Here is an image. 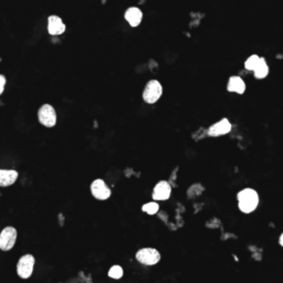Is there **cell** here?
<instances>
[{
	"mask_svg": "<svg viewBox=\"0 0 283 283\" xmlns=\"http://www.w3.org/2000/svg\"><path fill=\"white\" fill-rule=\"evenodd\" d=\"M237 201H238V208L242 214L249 215L256 211L260 204V196L258 191L250 187H247L239 190L237 194Z\"/></svg>",
	"mask_w": 283,
	"mask_h": 283,
	"instance_id": "1",
	"label": "cell"
},
{
	"mask_svg": "<svg viewBox=\"0 0 283 283\" xmlns=\"http://www.w3.org/2000/svg\"><path fill=\"white\" fill-rule=\"evenodd\" d=\"M161 94H163V87L159 81L157 80H150L145 85L142 93V98L143 101L147 104H155L160 99Z\"/></svg>",
	"mask_w": 283,
	"mask_h": 283,
	"instance_id": "2",
	"label": "cell"
},
{
	"mask_svg": "<svg viewBox=\"0 0 283 283\" xmlns=\"http://www.w3.org/2000/svg\"><path fill=\"white\" fill-rule=\"evenodd\" d=\"M34 266H35V258L33 255L27 254L23 255L22 257H20L16 267L18 277L21 278L23 280L29 279L33 274Z\"/></svg>",
	"mask_w": 283,
	"mask_h": 283,
	"instance_id": "3",
	"label": "cell"
},
{
	"mask_svg": "<svg viewBox=\"0 0 283 283\" xmlns=\"http://www.w3.org/2000/svg\"><path fill=\"white\" fill-rule=\"evenodd\" d=\"M135 258L141 265L154 266L160 261L161 256L160 252L155 248H142L136 252Z\"/></svg>",
	"mask_w": 283,
	"mask_h": 283,
	"instance_id": "4",
	"label": "cell"
},
{
	"mask_svg": "<svg viewBox=\"0 0 283 283\" xmlns=\"http://www.w3.org/2000/svg\"><path fill=\"white\" fill-rule=\"evenodd\" d=\"M39 123L45 128H54L57 124V112L51 104H43L38 110Z\"/></svg>",
	"mask_w": 283,
	"mask_h": 283,
	"instance_id": "5",
	"label": "cell"
},
{
	"mask_svg": "<svg viewBox=\"0 0 283 283\" xmlns=\"http://www.w3.org/2000/svg\"><path fill=\"white\" fill-rule=\"evenodd\" d=\"M18 231L12 226H7L0 232V249L2 251H10L16 245Z\"/></svg>",
	"mask_w": 283,
	"mask_h": 283,
	"instance_id": "6",
	"label": "cell"
},
{
	"mask_svg": "<svg viewBox=\"0 0 283 283\" xmlns=\"http://www.w3.org/2000/svg\"><path fill=\"white\" fill-rule=\"evenodd\" d=\"M91 194L94 197L95 199L98 200H106L111 197V191L110 187L106 185L105 181L101 178H98L92 181V184L90 186Z\"/></svg>",
	"mask_w": 283,
	"mask_h": 283,
	"instance_id": "7",
	"label": "cell"
},
{
	"mask_svg": "<svg viewBox=\"0 0 283 283\" xmlns=\"http://www.w3.org/2000/svg\"><path fill=\"white\" fill-rule=\"evenodd\" d=\"M231 130L232 124L230 123V121L227 118H224L209 126L208 130H207V135L210 136V138H218V136L230 133Z\"/></svg>",
	"mask_w": 283,
	"mask_h": 283,
	"instance_id": "8",
	"label": "cell"
},
{
	"mask_svg": "<svg viewBox=\"0 0 283 283\" xmlns=\"http://www.w3.org/2000/svg\"><path fill=\"white\" fill-rule=\"evenodd\" d=\"M171 188H173V187H171L169 181L159 180L154 187L153 193H151V198L155 201L167 200L171 195Z\"/></svg>",
	"mask_w": 283,
	"mask_h": 283,
	"instance_id": "9",
	"label": "cell"
},
{
	"mask_svg": "<svg viewBox=\"0 0 283 283\" xmlns=\"http://www.w3.org/2000/svg\"><path fill=\"white\" fill-rule=\"evenodd\" d=\"M124 19L129 22L131 27L136 28L140 26L142 20H143V12L138 7H130L129 9H126Z\"/></svg>",
	"mask_w": 283,
	"mask_h": 283,
	"instance_id": "10",
	"label": "cell"
},
{
	"mask_svg": "<svg viewBox=\"0 0 283 283\" xmlns=\"http://www.w3.org/2000/svg\"><path fill=\"white\" fill-rule=\"evenodd\" d=\"M48 32L51 35H60L65 31V24L59 16L52 14L48 18Z\"/></svg>",
	"mask_w": 283,
	"mask_h": 283,
	"instance_id": "11",
	"label": "cell"
},
{
	"mask_svg": "<svg viewBox=\"0 0 283 283\" xmlns=\"http://www.w3.org/2000/svg\"><path fill=\"white\" fill-rule=\"evenodd\" d=\"M227 91L237 94H244L246 92V83L238 75H232L228 80Z\"/></svg>",
	"mask_w": 283,
	"mask_h": 283,
	"instance_id": "12",
	"label": "cell"
},
{
	"mask_svg": "<svg viewBox=\"0 0 283 283\" xmlns=\"http://www.w3.org/2000/svg\"><path fill=\"white\" fill-rule=\"evenodd\" d=\"M19 173L14 169H0V186L8 187L11 186L18 179Z\"/></svg>",
	"mask_w": 283,
	"mask_h": 283,
	"instance_id": "13",
	"label": "cell"
},
{
	"mask_svg": "<svg viewBox=\"0 0 283 283\" xmlns=\"http://www.w3.org/2000/svg\"><path fill=\"white\" fill-rule=\"evenodd\" d=\"M252 72H254L255 78L258 80H262L268 77V74H269V65H268L265 58L261 57L259 63H258L256 69Z\"/></svg>",
	"mask_w": 283,
	"mask_h": 283,
	"instance_id": "14",
	"label": "cell"
},
{
	"mask_svg": "<svg viewBox=\"0 0 283 283\" xmlns=\"http://www.w3.org/2000/svg\"><path fill=\"white\" fill-rule=\"evenodd\" d=\"M261 57H259L258 54H252L250 55L249 58L246 60L245 62V69L248 71H254L256 69V67L259 63Z\"/></svg>",
	"mask_w": 283,
	"mask_h": 283,
	"instance_id": "15",
	"label": "cell"
},
{
	"mask_svg": "<svg viewBox=\"0 0 283 283\" xmlns=\"http://www.w3.org/2000/svg\"><path fill=\"white\" fill-rule=\"evenodd\" d=\"M123 275H124L123 268L119 266V265H115L113 267H111L109 272H108V276L110 278H112V279H114V280H120L121 278L123 277Z\"/></svg>",
	"mask_w": 283,
	"mask_h": 283,
	"instance_id": "16",
	"label": "cell"
},
{
	"mask_svg": "<svg viewBox=\"0 0 283 283\" xmlns=\"http://www.w3.org/2000/svg\"><path fill=\"white\" fill-rule=\"evenodd\" d=\"M142 210L148 215H155L157 214L159 210V205L156 203V201H149V203H146L142 206Z\"/></svg>",
	"mask_w": 283,
	"mask_h": 283,
	"instance_id": "17",
	"label": "cell"
},
{
	"mask_svg": "<svg viewBox=\"0 0 283 283\" xmlns=\"http://www.w3.org/2000/svg\"><path fill=\"white\" fill-rule=\"evenodd\" d=\"M204 190L205 188L201 186V184H195L190 187L188 191H187V195H188L189 198H194V197L199 196Z\"/></svg>",
	"mask_w": 283,
	"mask_h": 283,
	"instance_id": "18",
	"label": "cell"
},
{
	"mask_svg": "<svg viewBox=\"0 0 283 283\" xmlns=\"http://www.w3.org/2000/svg\"><path fill=\"white\" fill-rule=\"evenodd\" d=\"M6 82H7L6 77H4L3 74L0 75V94L3 93L4 88H6Z\"/></svg>",
	"mask_w": 283,
	"mask_h": 283,
	"instance_id": "19",
	"label": "cell"
},
{
	"mask_svg": "<svg viewBox=\"0 0 283 283\" xmlns=\"http://www.w3.org/2000/svg\"><path fill=\"white\" fill-rule=\"evenodd\" d=\"M278 242H279V245L283 248V232H281V235L279 236V239H278Z\"/></svg>",
	"mask_w": 283,
	"mask_h": 283,
	"instance_id": "20",
	"label": "cell"
}]
</instances>
